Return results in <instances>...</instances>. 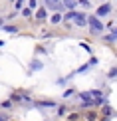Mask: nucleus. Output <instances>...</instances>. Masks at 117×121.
<instances>
[{
  "label": "nucleus",
  "instance_id": "f8f14e48",
  "mask_svg": "<svg viewBox=\"0 0 117 121\" xmlns=\"http://www.w3.org/2000/svg\"><path fill=\"white\" fill-rule=\"evenodd\" d=\"M60 20H62V16H60V14H54V16H52V22H54V24L60 22Z\"/></svg>",
  "mask_w": 117,
  "mask_h": 121
},
{
  "label": "nucleus",
  "instance_id": "9d476101",
  "mask_svg": "<svg viewBox=\"0 0 117 121\" xmlns=\"http://www.w3.org/2000/svg\"><path fill=\"white\" fill-rule=\"evenodd\" d=\"M64 4H65L68 8H74V6H75V2H74V0H64Z\"/></svg>",
  "mask_w": 117,
  "mask_h": 121
},
{
  "label": "nucleus",
  "instance_id": "412c9836",
  "mask_svg": "<svg viewBox=\"0 0 117 121\" xmlns=\"http://www.w3.org/2000/svg\"><path fill=\"white\" fill-rule=\"evenodd\" d=\"M46 2H50V0H46Z\"/></svg>",
  "mask_w": 117,
  "mask_h": 121
},
{
  "label": "nucleus",
  "instance_id": "aec40b11",
  "mask_svg": "<svg viewBox=\"0 0 117 121\" xmlns=\"http://www.w3.org/2000/svg\"><path fill=\"white\" fill-rule=\"evenodd\" d=\"M79 4L81 6H89V0H79Z\"/></svg>",
  "mask_w": 117,
  "mask_h": 121
},
{
  "label": "nucleus",
  "instance_id": "6ab92c4d",
  "mask_svg": "<svg viewBox=\"0 0 117 121\" xmlns=\"http://www.w3.org/2000/svg\"><path fill=\"white\" fill-rule=\"evenodd\" d=\"M85 117H87L89 121H93V119H95V113H87V115H85Z\"/></svg>",
  "mask_w": 117,
  "mask_h": 121
},
{
  "label": "nucleus",
  "instance_id": "39448f33",
  "mask_svg": "<svg viewBox=\"0 0 117 121\" xmlns=\"http://www.w3.org/2000/svg\"><path fill=\"white\" fill-rule=\"evenodd\" d=\"M79 99H81V101H89V99H91V91H81L79 93Z\"/></svg>",
  "mask_w": 117,
  "mask_h": 121
},
{
  "label": "nucleus",
  "instance_id": "dca6fc26",
  "mask_svg": "<svg viewBox=\"0 0 117 121\" xmlns=\"http://www.w3.org/2000/svg\"><path fill=\"white\" fill-rule=\"evenodd\" d=\"M22 4H24V0H16V10L22 8Z\"/></svg>",
  "mask_w": 117,
  "mask_h": 121
},
{
  "label": "nucleus",
  "instance_id": "9b49d317",
  "mask_svg": "<svg viewBox=\"0 0 117 121\" xmlns=\"http://www.w3.org/2000/svg\"><path fill=\"white\" fill-rule=\"evenodd\" d=\"M40 68H42V64H40L38 60H36V62H32V69H40Z\"/></svg>",
  "mask_w": 117,
  "mask_h": 121
},
{
  "label": "nucleus",
  "instance_id": "0eeeda50",
  "mask_svg": "<svg viewBox=\"0 0 117 121\" xmlns=\"http://www.w3.org/2000/svg\"><path fill=\"white\" fill-rule=\"evenodd\" d=\"M22 16L30 18V16H32V8H24V10H22Z\"/></svg>",
  "mask_w": 117,
  "mask_h": 121
},
{
  "label": "nucleus",
  "instance_id": "2eb2a0df",
  "mask_svg": "<svg viewBox=\"0 0 117 121\" xmlns=\"http://www.w3.org/2000/svg\"><path fill=\"white\" fill-rule=\"evenodd\" d=\"M109 78H117V68H113V69L109 72Z\"/></svg>",
  "mask_w": 117,
  "mask_h": 121
},
{
  "label": "nucleus",
  "instance_id": "f3484780",
  "mask_svg": "<svg viewBox=\"0 0 117 121\" xmlns=\"http://www.w3.org/2000/svg\"><path fill=\"white\" fill-rule=\"evenodd\" d=\"M10 105H12V101H2V107H4V109H8Z\"/></svg>",
  "mask_w": 117,
  "mask_h": 121
},
{
  "label": "nucleus",
  "instance_id": "4468645a",
  "mask_svg": "<svg viewBox=\"0 0 117 121\" xmlns=\"http://www.w3.org/2000/svg\"><path fill=\"white\" fill-rule=\"evenodd\" d=\"M28 4H30V8H32V10H34V8H38V2H36V0H30Z\"/></svg>",
  "mask_w": 117,
  "mask_h": 121
},
{
  "label": "nucleus",
  "instance_id": "a211bd4d",
  "mask_svg": "<svg viewBox=\"0 0 117 121\" xmlns=\"http://www.w3.org/2000/svg\"><path fill=\"white\" fill-rule=\"evenodd\" d=\"M78 117H79L78 113H72V115H69V121H75V119H78Z\"/></svg>",
  "mask_w": 117,
  "mask_h": 121
},
{
  "label": "nucleus",
  "instance_id": "6e6552de",
  "mask_svg": "<svg viewBox=\"0 0 117 121\" xmlns=\"http://www.w3.org/2000/svg\"><path fill=\"white\" fill-rule=\"evenodd\" d=\"M4 32H10V34H16L18 30L14 28V26H4Z\"/></svg>",
  "mask_w": 117,
  "mask_h": 121
},
{
  "label": "nucleus",
  "instance_id": "f257e3e1",
  "mask_svg": "<svg viewBox=\"0 0 117 121\" xmlns=\"http://www.w3.org/2000/svg\"><path fill=\"white\" fill-rule=\"evenodd\" d=\"M89 30H91V34H99V32H103V24L99 22L97 16H89Z\"/></svg>",
  "mask_w": 117,
  "mask_h": 121
},
{
  "label": "nucleus",
  "instance_id": "20e7f679",
  "mask_svg": "<svg viewBox=\"0 0 117 121\" xmlns=\"http://www.w3.org/2000/svg\"><path fill=\"white\" fill-rule=\"evenodd\" d=\"M36 107H56V101H36Z\"/></svg>",
  "mask_w": 117,
  "mask_h": 121
},
{
  "label": "nucleus",
  "instance_id": "ddd939ff",
  "mask_svg": "<svg viewBox=\"0 0 117 121\" xmlns=\"http://www.w3.org/2000/svg\"><path fill=\"white\" fill-rule=\"evenodd\" d=\"M65 20H75V12H68V16H65Z\"/></svg>",
  "mask_w": 117,
  "mask_h": 121
},
{
  "label": "nucleus",
  "instance_id": "7ed1b4c3",
  "mask_svg": "<svg viewBox=\"0 0 117 121\" xmlns=\"http://www.w3.org/2000/svg\"><path fill=\"white\" fill-rule=\"evenodd\" d=\"M74 22L78 24V26H85V24H87V20H85L83 14H75V20H74Z\"/></svg>",
  "mask_w": 117,
  "mask_h": 121
},
{
  "label": "nucleus",
  "instance_id": "f03ea898",
  "mask_svg": "<svg viewBox=\"0 0 117 121\" xmlns=\"http://www.w3.org/2000/svg\"><path fill=\"white\" fill-rule=\"evenodd\" d=\"M109 12H111V4H103L97 8V16H107Z\"/></svg>",
  "mask_w": 117,
  "mask_h": 121
},
{
  "label": "nucleus",
  "instance_id": "423d86ee",
  "mask_svg": "<svg viewBox=\"0 0 117 121\" xmlns=\"http://www.w3.org/2000/svg\"><path fill=\"white\" fill-rule=\"evenodd\" d=\"M105 40H107V42H113V40H117V28H113V34H111V36H107Z\"/></svg>",
  "mask_w": 117,
  "mask_h": 121
},
{
  "label": "nucleus",
  "instance_id": "1a4fd4ad",
  "mask_svg": "<svg viewBox=\"0 0 117 121\" xmlns=\"http://www.w3.org/2000/svg\"><path fill=\"white\" fill-rule=\"evenodd\" d=\"M44 18H46V10L40 8V10H38V20H44Z\"/></svg>",
  "mask_w": 117,
  "mask_h": 121
}]
</instances>
